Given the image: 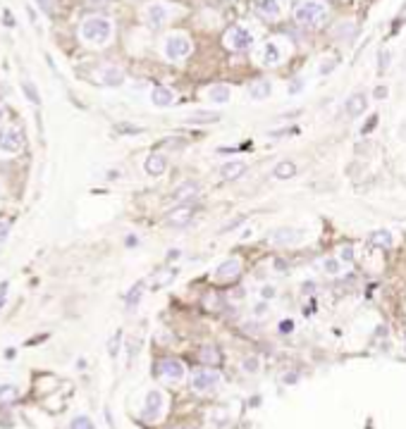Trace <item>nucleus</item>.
Listing matches in <instances>:
<instances>
[{
	"instance_id": "72a5a7b5",
	"label": "nucleus",
	"mask_w": 406,
	"mask_h": 429,
	"mask_svg": "<svg viewBox=\"0 0 406 429\" xmlns=\"http://www.w3.org/2000/svg\"><path fill=\"white\" fill-rule=\"evenodd\" d=\"M335 64H337V62H335V57H330V60H323V64H320L318 72H320V74H328V72H332V69H335Z\"/></svg>"
},
{
	"instance_id": "20e7f679",
	"label": "nucleus",
	"mask_w": 406,
	"mask_h": 429,
	"mask_svg": "<svg viewBox=\"0 0 406 429\" xmlns=\"http://www.w3.org/2000/svg\"><path fill=\"white\" fill-rule=\"evenodd\" d=\"M253 43H256L253 31H249L246 26H232L230 31L225 33V45H227L230 50H234V53H244V50H249Z\"/></svg>"
},
{
	"instance_id": "79ce46f5",
	"label": "nucleus",
	"mask_w": 406,
	"mask_h": 429,
	"mask_svg": "<svg viewBox=\"0 0 406 429\" xmlns=\"http://www.w3.org/2000/svg\"><path fill=\"white\" fill-rule=\"evenodd\" d=\"M313 289H316V284H313V281L304 284V293H313Z\"/></svg>"
},
{
	"instance_id": "dca6fc26",
	"label": "nucleus",
	"mask_w": 406,
	"mask_h": 429,
	"mask_svg": "<svg viewBox=\"0 0 406 429\" xmlns=\"http://www.w3.org/2000/svg\"><path fill=\"white\" fill-rule=\"evenodd\" d=\"M366 105H368L366 96H363V93H354V96L344 103V112H347L349 117H361L363 112H366Z\"/></svg>"
},
{
	"instance_id": "a878e982",
	"label": "nucleus",
	"mask_w": 406,
	"mask_h": 429,
	"mask_svg": "<svg viewBox=\"0 0 406 429\" xmlns=\"http://www.w3.org/2000/svg\"><path fill=\"white\" fill-rule=\"evenodd\" d=\"M198 358H201L206 365H215L220 360V353L215 351V348H203V351L198 353Z\"/></svg>"
},
{
	"instance_id": "f257e3e1",
	"label": "nucleus",
	"mask_w": 406,
	"mask_h": 429,
	"mask_svg": "<svg viewBox=\"0 0 406 429\" xmlns=\"http://www.w3.org/2000/svg\"><path fill=\"white\" fill-rule=\"evenodd\" d=\"M79 36L91 45H105L112 36V21L108 17H98V14L86 17L79 26Z\"/></svg>"
},
{
	"instance_id": "2eb2a0df",
	"label": "nucleus",
	"mask_w": 406,
	"mask_h": 429,
	"mask_svg": "<svg viewBox=\"0 0 406 429\" xmlns=\"http://www.w3.org/2000/svg\"><path fill=\"white\" fill-rule=\"evenodd\" d=\"M151 103L155 107H170L175 103V93L167 86H155L153 91H151Z\"/></svg>"
},
{
	"instance_id": "5701e85b",
	"label": "nucleus",
	"mask_w": 406,
	"mask_h": 429,
	"mask_svg": "<svg viewBox=\"0 0 406 429\" xmlns=\"http://www.w3.org/2000/svg\"><path fill=\"white\" fill-rule=\"evenodd\" d=\"M294 174H297V165H294V162H289V160L277 162V165H275V170H273V177L275 179H280V182L292 179Z\"/></svg>"
},
{
	"instance_id": "4c0bfd02",
	"label": "nucleus",
	"mask_w": 406,
	"mask_h": 429,
	"mask_svg": "<svg viewBox=\"0 0 406 429\" xmlns=\"http://www.w3.org/2000/svg\"><path fill=\"white\" fill-rule=\"evenodd\" d=\"M301 88H304V81H301V79H294V84L289 86V93H299Z\"/></svg>"
},
{
	"instance_id": "473e14b6",
	"label": "nucleus",
	"mask_w": 406,
	"mask_h": 429,
	"mask_svg": "<svg viewBox=\"0 0 406 429\" xmlns=\"http://www.w3.org/2000/svg\"><path fill=\"white\" fill-rule=\"evenodd\" d=\"M340 260H342V262H354V248L352 246H342Z\"/></svg>"
},
{
	"instance_id": "412c9836",
	"label": "nucleus",
	"mask_w": 406,
	"mask_h": 429,
	"mask_svg": "<svg viewBox=\"0 0 406 429\" xmlns=\"http://www.w3.org/2000/svg\"><path fill=\"white\" fill-rule=\"evenodd\" d=\"M258 12L265 19H280L282 5H280V0H258Z\"/></svg>"
},
{
	"instance_id": "58836bf2",
	"label": "nucleus",
	"mask_w": 406,
	"mask_h": 429,
	"mask_svg": "<svg viewBox=\"0 0 406 429\" xmlns=\"http://www.w3.org/2000/svg\"><path fill=\"white\" fill-rule=\"evenodd\" d=\"M38 2H41V10L43 12H48V14L53 12V0H38Z\"/></svg>"
},
{
	"instance_id": "9b49d317",
	"label": "nucleus",
	"mask_w": 406,
	"mask_h": 429,
	"mask_svg": "<svg viewBox=\"0 0 406 429\" xmlns=\"http://www.w3.org/2000/svg\"><path fill=\"white\" fill-rule=\"evenodd\" d=\"M19 148H22V134L12 127L2 129L0 131V150L2 153H17Z\"/></svg>"
},
{
	"instance_id": "6e6552de",
	"label": "nucleus",
	"mask_w": 406,
	"mask_h": 429,
	"mask_svg": "<svg viewBox=\"0 0 406 429\" xmlns=\"http://www.w3.org/2000/svg\"><path fill=\"white\" fill-rule=\"evenodd\" d=\"M220 384V372L218 370H196L191 375V389L194 391H213Z\"/></svg>"
},
{
	"instance_id": "e433bc0d",
	"label": "nucleus",
	"mask_w": 406,
	"mask_h": 429,
	"mask_svg": "<svg viewBox=\"0 0 406 429\" xmlns=\"http://www.w3.org/2000/svg\"><path fill=\"white\" fill-rule=\"evenodd\" d=\"M5 300H7V284L2 281V284H0V308L5 305Z\"/></svg>"
},
{
	"instance_id": "bb28decb",
	"label": "nucleus",
	"mask_w": 406,
	"mask_h": 429,
	"mask_svg": "<svg viewBox=\"0 0 406 429\" xmlns=\"http://www.w3.org/2000/svg\"><path fill=\"white\" fill-rule=\"evenodd\" d=\"M17 386L14 384H0V401H12V398H17Z\"/></svg>"
},
{
	"instance_id": "9d476101",
	"label": "nucleus",
	"mask_w": 406,
	"mask_h": 429,
	"mask_svg": "<svg viewBox=\"0 0 406 429\" xmlns=\"http://www.w3.org/2000/svg\"><path fill=\"white\" fill-rule=\"evenodd\" d=\"M158 375L170 379V382H179L184 377V365L175 360V358H165V360L158 363Z\"/></svg>"
},
{
	"instance_id": "393cba45",
	"label": "nucleus",
	"mask_w": 406,
	"mask_h": 429,
	"mask_svg": "<svg viewBox=\"0 0 406 429\" xmlns=\"http://www.w3.org/2000/svg\"><path fill=\"white\" fill-rule=\"evenodd\" d=\"M191 217H194V214H191L189 208H179V210H175V213L167 217V222L172 226H187L189 222H191Z\"/></svg>"
},
{
	"instance_id": "7ed1b4c3",
	"label": "nucleus",
	"mask_w": 406,
	"mask_h": 429,
	"mask_svg": "<svg viewBox=\"0 0 406 429\" xmlns=\"http://www.w3.org/2000/svg\"><path fill=\"white\" fill-rule=\"evenodd\" d=\"M191 53V38L187 33H167L163 41V55L170 60V62H177V60H184L187 55Z\"/></svg>"
},
{
	"instance_id": "1a4fd4ad",
	"label": "nucleus",
	"mask_w": 406,
	"mask_h": 429,
	"mask_svg": "<svg viewBox=\"0 0 406 429\" xmlns=\"http://www.w3.org/2000/svg\"><path fill=\"white\" fill-rule=\"evenodd\" d=\"M163 406H165V398L160 391H148L146 394V403H143V420H148V422H153V420H158L160 415H163Z\"/></svg>"
},
{
	"instance_id": "c756f323",
	"label": "nucleus",
	"mask_w": 406,
	"mask_h": 429,
	"mask_svg": "<svg viewBox=\"0 0 406 429\" xmlns=\"http://www.w3.org/2000/svg\"><path fill=\"white\" fill-rule=\"evenodd\" d=\"M141 286L143 284H136L132 289V293H129V298H127V308H129V310H134V305H136L139 298H141Z\"/></svg>"
},
{
	"instance_id": "423d86ee",
	"label": "nucleus",
	"mask_w": 406,
	"mask_h": 429,
	"mask_svg": "<svg viewBox=\"0 0 406 429\" xmlns=\"http://www.w3.org/2000/svg\"><path fill=\"white\" fill-rule=\"evenodd\" d=\"M299 241H304V231L294 229V226H280L268 234V243H273V246H294Z\"/></svg>"
},
{
	"instance_id": "39448f33",
	"label": "nucleus",
	"mask_w": 406,
	"mask_h": 429,
	"mask_svg": "<svg viewBox=\"0 0 406 429\" xmlns=\"http://www.w3.org/2000/svg\"><path fill=\"white\" fill-rule=\"evenodd\" d=\"M172 14H175V10H172L167 2H151V5L143 10V17H146V21H148L153 29H158V26L167 24Z\"/></svg>"
},
{
	"instance_id": "b1692460",
	"label": "nucleus",
	"mask_w": 406,
	"mask_h": 429,
	"mask_svg": "<svg viewBox=\"0 0 406 429\" xmlns=\"http://www.w3.org/2000/svg\"><path fill=\"white\" fill-rule=\"evenodd\" d=\"M368 243H371V246H378V248H390V246H392V231H387V229L371 231V236H368Z\"/></svg>"
},
{
	"instance_id": "f3484780",
	"label": "nucleus",
	"mask_w": 406,
	"mask_h": 429,
	"mask_svg": "<svg viewBox=\"0 0 406 429\" xmlns=\"http://www.w3.org/2000/svg\"><path fill=\"white\" fill-rule=\"evenodd\" d=\"M143 167H146V172H148L151 177H160V174L167 170V158L160 155V153H153V155H148V158H146Z\"/></svg>"
},
{
	"instance_id": "cd10ccee",
	"label": "nucleus",
	"mask_w": 406,
	"mask_h": 429,
	"mask_svg": "<svg viewBox=\"0 0 406 429\" xmlns=\"http://www.w3.org/2000/svg\"><path fill=\"white\" fill-rule=\"evenodd\" d=\"M22 88H24L26 98L31 100L33 105H38V103H41V96H38V91H36V86H33V84H29V81H22Z\"/></svg>"
},
{
	"instance_id": "c85d7f7f",
	"label": "nucleus",
	"mask_w": 406,
	"mask_h": 429,
	"mask_svg": "<svg viewBox=\"0 0 406 429\" xmlns=\"http://www.w3.org/2000/svg\"><path fill=\"white\" fill-rule=\"evenodd\" d=\"M69 429H96L93 427V422L86 418V415H79V418L72 420V425H69Z\"/></svg>"
},
{
	"instance_id": "4be33fe9",
	"label": "nucleus",
	"mask_w": 406,
	"mask_h": 429,
	"mask_svg": "<svg viewBox=\"0 0 406 429\" xmlns=\"http://www.w3.org/2000/svg\"><path fill=\"white\" fill-rule=\"evenodd\" d=\"M218 119H220L218 112L196 110V112H191L189 117H184V124H213V122H218Z\"/></svg>"
},
{
	"instance_id": "ea45409f",
	"label": "nucleus",
	"mask_w": 406,
	"mask_h": 429,
	"mask_svg": "<svg viewBox=\"0 0 406 429\" xmlns=\"http://www.w3.org/2000/svg\"><path fill=\"white\" fill-rule=\"evenodd\" d=\"M390 67V53H380V69Z\"/></svg>"
},
{
	"instance_id": "2f4dec72",
	"label": "nucleus",
	"mask_w": 406,
	"mask_h": 429,
	"mask_svg": "<svg viewBox=\"0 0 406 429\" xmlns=\"http://www.w3.org/2000/svg\"><path fill=\"white\" fill-rule=\"evenodd\" d=\"M258 367H261L258 358H246V360H244V372H249V375H256Z\"/></svg>"
},
{
	"instance_id": "4468645a",
	"label": "nucleus",
	"mask_w": 406,
	"mask_h": 429,
	"mask_svg": "<svg viewBox=\"0 0 406 429\" xmlns=\"http://www.w3.org/2000/svg\"><path fill=\"white\" fill-rule=\"evenodd\" d=\"M196 193H198V184L196 182H184L172 191V196H170L167 201H170V203H184V201H189V198H191V196H196Z\"/></svg>"
},
{
	"instance_id": "6ab92c4d",
	"label": "nucleus",
	"mask_w": 406,
	"mask_h": 429,
	"mask_svg": "<svg viewBox=\"0 0 406 429\" xmlns=\"http://www.w3.org/2000/svg\"><path fill=\"white\" fill-rule=\"evenodd\" d=\"M244 172H246V162H242V160H232V162H225V165L220 167V177L230 182V179H239Z\"/></svg>"
},
{
	"instance_id": "f704fd0d",
	"label": "nucleus",
	"mask_w": 406,
	"mask_h": 429,
	"mask_svg": "<svg viewBox=\"0 0 406 429\" xmlns=\"http://www.w3.org/2000/svg\"><path fill=\"white\" fill-rule=\"evenodd\" d=\"M275 293H277V291H275V286H270V284H265L263 289H261V296H263V298H275Z\"/></svg>"
},
{
	"instance_id": "37998d69",
	"label": "nucleus",
	"mask_w": 406,
	"mask_h": 429,
	"mask_svg": "<svg viewBox=\"0 0 406 429\" xmlns=\"http://www.w3.org/2000/svg\"><path fill=\"white\" fill-rule=\"evenodd\" d=\"M375 96H378V98H383V96H387V88H378V91H375Z\"/></svg>"
},
{
	"instance_id": "c9c22d12",
	"label": "nucleus",
	"mask_w": 406,
	"mask_h": 429,
	"mask_svg": "<svg viewBox=\"0 0 406 429\" xmlns=\"http://www.w3.org/2000/svg\"><path fill=\"white\" fill-rule=\"evenodd\" d=\"M7 234H10V224L7 222H0V243L7 238Z\"/></svg>"
},
{
	"instance_id": "7c9ffc66",
	"label": "nucleus",
	"mask_w": 406,
	"mask_h": 429,
	"mask_svg": "<svg viewBox=\"0 0 406 429\" xmlns=\"http://www.w3.org/2000/svg\"><path fill=\"white\" fill-rule=\"evenodd\" d=\"M323 267H325V272L328 274H340V260H335V257H328L325 262H323Z\"/></svg>"
},
{
	"instance_id": "a211bd4d",
	"label": "nucleus",
	"mask_w": 406,
	"mask_h": 429,
	"mask_svg": "<svg viewBox=\"0 0 406 429\" xmlns=\"http://www.w3.org/2000/svg\"><path fill=\"white\" fill-rule=\"evenodd\" d=\"M208 100L210 103H215V105H225V103H230V98H232V91H230V86H225V84H213L208 88Z\"/></svg>"
},
{
	"instance_id": "a19ab883",
	"label": "nucleus",
	"mask_w": 406,
	"mask_h": 429,
	"mask_svg": "<svg viewBox=\"0 0 406 429\" xmlns=\"http://www.w3.org/2000/svg\"><path fill=\"white\" fill-rule=\"evenodd\" d=\"M292 329H294V322H292V320H289V322L285 320L282 324H280V332H285V334H287V332H292Z\"/></svg>"
},
{
	"instance_id": "0eeeda50",
	"label": "nucleus",
	"mask_w": 406,
	"mask_h": 429,
	"mask_svg": "<svg viewBox=\"0 0 406 429\" xmlns=\"http://www.w3.org/2000/svg\"><path fill=\"white\" fill-rule=\"evenodd\" d=\"M285 57V50L277 41H265L261 48H258V62L263 67H277Z\"/></svg>"
},
{
	"instance_id": "aec40b11",
	"label": "nucleus",
	"mask_w": 406,
	"mask_h": 429,
	"mask_svg": "<svg viewBox=\"0 0 406 429\" xmlns=\"http://www.w3.org/2000/svg\"><path fill=\"white\" fill-rule=\"evenodd\" d=\"M100 81L108 86H120L124 81V72L120 67H115V64H108V67L100 69Z\"/></svg>"
},
{
	"instance_id": "ddd939ff",
	"label": "nucleus",
	"mask_w": 406,
	"mask_h": 429,
	"mask_svg": "<svg viewBox=\"0 0 406 429\" xmlns=\"http://www.w3.org/2000/svg\"><path fill=\"white\" fill-rule=\"evenodd\" d=\"M270 93H273V84H270L268 79H256V81H251V86H249V98L256 100V103L265 100Z\"/></svg>"
},
{
	"instance_id": "c03bdc74",
	"label": "nucleus",
	"mask_w": 406,
	"mask_h": 429,
	"mask_svg": "<svg viewBox=\"0 0 406 429\" xmlns=\"http://www.w3.org/2000/svg\"><path fill=\"white\" fill-rule=\"evenodd\" d=\"M2 117H5V110H2V107H0V122H2Z\"/></svg>"
},
{
	"instance_id": "f8f14e48",
	"label": "nucleus",
	"mask_w": 406,
	"mask_h": 429,
	"mask_svg": "<svg viewBox=\"0 0 406 429\" xmlns=\"http://www.w3.org/2000/svg\"><path fill=\"white\" fill-rule=\"evenodd\" d=\"M239 272H242V260L239 257H230V260H225L222 265L215 267V279L218 281H230V279L239 277Z\"/></svg>"
},
{
	"instance_id": "f03ea898",
	"label": "nucleus",
	"mask_w": 406,
	"mask_h": 429,
	"mask_svg": "<svg viewBox=\"0 0 406 429\" xmlns=\"http://www.w3.org/2000/svg\"><path fill=\"white\" fill-rule=\"evenodd\" d=\"M328 17V5L323 0H304L294 10V19L301 26H320Z\"/></svg>"
}]
</instances>
